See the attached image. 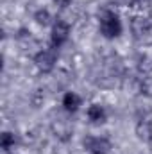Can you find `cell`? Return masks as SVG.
Masks as SVG:
<instances>
[{"label": "cell", "instance_id": "obj_1", "mask_svg": "<svg viewBox=\"0 0 152 154\" xmlns=\"http://www.w3.org/2000/svg\"><path fill=\"white\" fill-rule=\"evenodd\" d=\"M99 29L104 38L114 39L122 34V20L113 9H102L99 13Z\"/></svg>", "mask_w": 152, "mask_h": 154}, {"label": "cell", "instance_id": "obj_2", "mask_svg": "<svg viewBox=\"0 0 152 154\" xmlns=\"http://www.w3.org/2000/svg\"><path fill=\"white\" fill-rule=\"evenodd\" d=\"M129 25H131L132 36L136 39H145L149 36H152V16L143 13V11L134 14L131 18V22H129Z\"/></svg>", "mask_w": 152, "mask_h": 154}, {"label": "cell", "instance_id": "obj_3", "mask_svg": "<svg viewBox=\"0 0 152 154\" xmlns=\"http://www.w3.org/2000/svg\"><path fill=\"white\" fill-rule=\"evenodd\" d=\"M56 61H57L56 47L43 48V50H39L38 54L34 56V65L38 66V70H39V72H43V74L52 72V70H54V66H56Z\"/></svg>", "mask_w": 152, "mask_h": 154}, {"label": "cell", "instance_id": "obj_4", "mask_svg": "<svg viewBox=\"0 0 152 154\" xmlns=\"http://www.w3.org/2000/svg\"><path fill=\"white\" fill-rule=\"evenodd\" d=\"M82 147L90 154H108L111 151V140L106 136H86L82 140Z\"/></svg>", "mask_w": 152, "mask_h": 154}, {"label": "cell", "instance_id": "obj_5", "mask_svg": "<svg viewBox=\"0 0 152 154\" xmlns=\"http://www.w3.org/2000/svg\"><path fill=\"white\" fill-rule=\"evenodd\" d=\"M68 36H70V25H68L65 20L57 18V20L54 22L52 32H50V43H52V47L59 48V47L68 39Z\"/></svg>", "mask_w": 152, "mask_h": 154}, {"label": "cell", "instance_id": "obj_6", "mask_svg": "<svg viewBox=\"0 0 152 154\" xmlns=\"http://www.w3.org/2000/svg\"><path fill=\"white\" fill-rule=\"evenodd\" d=\"M134 133L138 136L140 142L143 143H150L152 142V122L149 118H140L136 127H134Z\"/></svg>", "mask_w": 152, "mask_h": 154}, {"label": "cell", "instance_id": "obj_7", "mask_svg": "<svg viewBox=\"0 0 152 154\" xmlns=\"http://www.w3.org/2000/svg\"><path fill=\"white\" fill-rule=\"evenodd\" d=\"M86 116H88V120H90L91 124H104L106 118H108V113H106L104 106H100V104H91V106L88 108V111H86Z\"/></svg>", "mask_w": 152, "mask_h": 154}, {"label": "cell", "instance_id": "obj_8", "mask_svg": "<svg viewBox=\"0 0 152 154\" xmlns=\"http://www.w3.org/2000/svg\"><path fill=\"white\" fill-rule=\"evenodd\" d=\"M52 133L59 138V140H68L70 134H72V127L66 120L59 118V120H54L52 122Z\"/></svg>", "mask_w": 152, "mask_h": 154}, {"label": "cell", "instance_id": "obj_9", "mask_svg": "<svg viewBox=\"0 0 152 154\" xmlns=\"http://www.w3.org/2000/svg\"><path fill=\"white\" fill-rule=\"evenodd\" d=\"M81 104H82V99L74 93V91H68V93H65V97H63V108L68 111V113H75L77 109L81 108Z\"/></svg>", "mask_w": 152, "mask_h": 154}, {"label": "cell", "instance_id": "obj_10", "mask_svg": "<svg viewBox=\"0 0 152 154\" xmlns=\"http://www.w3.org/2000/svg\"><path fill=\"white\" fill-rule=\"evenodd\" d=\"M138 70L141 75H150L152 74V56H143L138 61Z\"/></svg>", "mask_w": 152, "mask_h": 154}, {"label": "cell", "instance_id": "obj_11", "mask_svg": "<svg viewBox=\"0 0 152 154\" xmlns=\"http://www.w3.org/2000/svg\"><path fill=\"white\" fill-rule=\"evenodd\" d=\"M140 93L145 97H152V74L140 77Z\"/></svg>", "mask_w": 152, "mask_h": 154}, {"label": "cell", "instance_id": "obj_12", "mask_svg": "<svg viewBox=\"0 0 152 154\" xmlns=\"http://www.w3.org/2000/svg\"><path fill=\"white\" fill-rule=\"evenodd\" d=\"M34 20H36V23H38V25H41V27H47V25L50 23L52 16H50L48 9H38V11L34 13Z\"/></svg>", "mask_w": 152, "mask_h": 154}, {"label": "cell", "instance_id": "obj_13", "mask_svg": "<svg viewBox=\"0 0 152 154\" xmlns=\"http://www.w3.org/2000/svg\"><path fill=\"white\" fill-rule=\"evenodd\" d=\"M2 149L7 152V151H11V149H14V143H16V138H14V134H11V133H4L2 134Z\"/></svg>", "mask_w": 152, "mask_h": 154}, {"label": "cell", "instance_id": "obj_14", "mask_svg": "<svg viewBox=\"0 0 152 154\" xmlns=\"http://www.w3.org/2000/svg\"><path fill=\"white\" fill-rule=\"evenodd\" d=\"M54 4H56L57 7H61V9H66V7L72 4V0H54Z\"/></svg>", "mask_w": 152, "mask_h": 154}]
</instances>
